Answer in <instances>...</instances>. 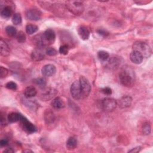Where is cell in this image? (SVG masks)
Returning <instances> with one entry per match:
<instances>
[{
  "mask_svg": "<svg viewBox=\"0 0 153 153\" xmlns=\"http://www.w3.org/2000/svg\"><path fill=\"white\" fill-rule=\"evenodd\" d=\"M119 78L121 83L124 86L131 87L134 85L135 81L134 71L130 68H124L119 74Z\"/></svg>",
  "mask_w": 153,
  "mask_h": 153,
  "instance_id": "obj_1",
  "label": "cell"
},
{
  "mask_svg": "<svg viewBox=\"0 0 153 153\" xmlns=\"http://www.w3.org/2000/svg\"><path fill=\"white\" fill-rule=\"evenodd\" d=\"M133 49L140 53L143 57H149L151 55V50L149 45L143 41H136L133 44Z\"/></svg>",
  "mask_w": 153,
  "mask_h": 153,
  "instance_id": "obj_2",
  "label": "cell"
},
{
  "mask_svg": "<svg viewBox=\"0 0 153 153\" xmlns=\"http://www.w3.org/2000/svg\"><path fill=\"white\" fill-rule=\"evenodd\" d=\"M65 5L66 8L74 15H79L84 11L83 4L79 1H68Z\"/></svg>",
  "mask_w": 153,
  "mask_h": 153,
  "instance_id": "obj_3",
  "label": "cell"
},
{
  "mask_svg": "<svg viewBox=\"0 0 153 153\" xmlns=\"http://www.w3.org/2000/svg\"><path fill=\"white\" fill-rule=\"evenodd\" d=\"M56 35L54 32L51 29H47L41 36V45L44 47L46 45L51 44L55 40Z\"/></svg>",
  "mask_w": 153,
  "mask_h": 153,
  "instance_id": "obj_4",
  "label": "cell"
},
{
  "mask_svg": "<svg viewBox=\"0 0 153 153\" xmlns=\"http://www.w3.org/2000/svg\"><path fill=\"white\" fill-rule=\"evenodd\" d=\"M79 81L81 90V99H84L89 95L91 91V85L88 79L84 76H81Z\"/></svg>",
  "mask_w": 153,
  "mask_h": 153,
  "instance_id": "obj_5",
  "label": "cell"
},
{
  "mask_svg": "<svg viewBox=\"0 0 153 153\" xmlns=\"http://www.w3.org/2000/svg\"><path fill=\"white\" fill-rule=\"evenodd\" d=\"M20 121L21 122L22 127L23 130L27 133H33L36 131V127L29 121L27 120L26 118L21 115Z\"/></svg>",
  "mask_w": 153,
  "mask_h": 153,
  "instance_id": "obj_6",
  "label": "cell"
},
{
  "mask_svg": "<svg viewBox=\"0 0 153 153\" xmlns=\"http://www.w3.org/2000/svg\"><path fill=\"white\" fill-rule=\"evenodd\" d=\"M71 94L74 99H81V90L79 80H76L72 84L71 86Z\"/></svg>",
  "mask_w": 153,
  "mask_h": 153,
  "instance_id": "obj_7",
  "label": "cell"
},
{
  "mask_svg": "<svg viewBox=\"0 0 153 153\" xmlns=\"http://www.w3.org/2000/svg\"><path fill=\"white\" fill-rule=\"evenodd\" d=\"M117 106V102L113 98H105L102 102V106L106 111H112Z\"/></svg>",
  "mask_w": 153,
  "mask_h": 153,
  "instance_id": "obj_8",
  "label": "cell"
},
{
  "mask_svg": "<svg viewBox=\"0 0 153 153\" xmlns=\"http://www.w3.org/2000/svg\"><path fill=\"white\" fill-rule=\"evenodd\" d=\"M26 16L29 20L36 21L41 18V12L35 8L29 9L26 12Z\"/></svg>",
  "mask_w": 153,
  "mask_h": 153,
  "instance_id": "obj_9",
  "label": "cell"
},
{
  "mask_svg": "<svg viewBox=\"0 0 153 153\" xmlns=\"http://www.w3.org/2000/svg\"><path fill=\"white\" fill-rule=\"evenodd\" d=\"M45 56V53L43 47H37L31 53V58L35 61L42 60Z\"/></svg>",
  "mask_w": 153,
  "mask_h": 153,
  "instance_id": "obj_10",
  "label": "cell"
},
{
  "mask_svg": "<svg viewBox=\"0 0 153 153\" xmlns=\"http://www.w3.org/2000/svg\"><path fill=\"white\" fill-rule=\"evenodd\" d=\"M56 71L54 65L48 64L44 66L41 69L42 74L45 76H50L53 75Z\"/></svg>",
  "mask_w": 153,
  "mask_h": 153,
  "instance_id": "obj_11",
  "label": "cell"
},
{
  "mask_svg": "<svg viewBox=\"0 0 153 153\" xmlns=\"http://www.w3.org/2000/svg\"><path fill=\"white\" fill-rule=\"evenodd\" d=\"M57 93V91L53 88L46 89L41 94V99L44 100H48L54 97Z\"/></svg>",
  "mask_w": 153,
  "mask_h": 153,
  "instance_id": "obj_12",
  "label": "cell"
},
{
  "mask_svg": "<svg viewBox=\"0 0 153 153\" xmlns=\"http://www.w3.org/2000/svg\"><path fill=\"white\" fill-rule=\"evenodd\" d=\"M132 102V99L129 96H125L122 97L117 103V105L120 106V108L124 109L127 108L130 106Z\"/></svg>",
  "mask_w": 153,
  "mask_h": 153,
  "instance_id": "obj_13",
  "label": "cell"
},
{
  "mask_svg": "<svg viewBox=\"0 0 153 153\" xmlns=\"http://www.w3.org/2000/svg\"><path fill=\"white\" fill-rule=\"evenodd\" d=\"M130 58L133 63L135 64H140L142 62L143 57L140 53L137 51L134 50L131 53L130 55Z\"/></svg>",
  "mask_w": 153,
  "mask_h": 153,
  "instance_id": "obj_14",
  "label": "cell"
},
{
  "mask_svg": "<svg viewBox=\"0 0 153 153\" xmlns=\"http://www.w3.org/2000/svg\"><path fill=\"white\" fill-rule=\"evenodd\" d=\"M78 33L79 37L82 40H87L90 36V30L87 27L82 25L80 26L78 29Z\"/></svg>",
  "mask_w": 153,
  "mask_h": 153,
  "instance_id": "obj_15",
  "label": "cell"
},
{
  "mask_svg": "<svg viewBox=\"0 0 153 153\" xmlns=\"http://www.w3.org/2000/svg\"><path fill=\"white\" fill-rule=\"evenodd\" d=\"M0 50L1 56H8L10 54V48L7 44L2 38L0 40Z\"/></svg>",
  "mask_w": 153,
  "mask_h": 153,
  "instance_id": "obj_16",
  "label": "cell"
},
{
  "mask_svg": "<svg viewBox=\"0 0 153 153\" xmlns=\"http://www.w3.org/2000/svg\"><path fill=\"white\" fill-rule=\"evenodd\" d=\"M51 106L56 109H62L65 107V103L64 101L59 97H55L51 102Z\"/></svg>",
  "mask_w": 153,
  "mask_h": 153,
  "instance_id": "obj_17",
  "label": "cell"
},
{
  "mask_svg": "<svg viewBox=\"0 0 153 153\" xmlns=\"http://www.w3.org/2000/svg\"><path fill=\"white\" fill-rule=\"evenodd\" d=\"M36 89L33 86L27 87L24 91V94L26 98H30L34 97L36 94Z\"/></svg>",
  "mask_w": 153,
  "mask_h": 153,
  "instance_id": "obj_18",
  "label": "cell"
},
{
  "mask_svg": "<svg viewBox=\"0 0 153 153\" xmlns=\"http://www.w3.org/2000/svg\"><path fill=\"white\" fill-rule=\"evenodd\" d=\"M54 119H55V117L53 112L51 111H50V109H46V111L44 112L45 121L47 123L49 124V123H53Z\"/></svg>",
  "mask_w": 153,
  "mask_h": 153,
  "instance_id": "obj_19",
  "label": "cell"
},
{
  "mask_svg": "<svg viewBox=\"0 0 153 153\" xmlns=\"http://www.w3.org/2000/svg\"><path fill=\"white\" fill-rule=\"evenodd\" d=\"M77 145V139L74 137H70L66 141V148L69 149H74Z\"/></svg>",
  "mask_w": 153,
  "mask_h": 153,
  "instance_id": "obj_20",
  "label": "cell"
},
{
  "mask_svg": "<svg viewBox=\"0 0 153 153\" xmlns=\"http://www.w3.org/2000/svg\"><path fill=\"white\" fill-rule=\"evenodd\" d=\"M12 14V9L10 6L4 7L1 12V16L4 19L9 18Z\"/></svg>",
  "mask_w": 153,
  "mask_h": 153,
  "instance_id": "obj_21",
  "label": "cell"
},
{
  "mask_svg": "<svg viewBox=\"0 0 153 153\" xmlns=\"http://www.w3.org/2000/svg\"><path fill=\"white\" fill-rule=\"evenodd\" d=\"M21 117V114L17 113V112H11L10 114H8V120L10 123H16L17 121H20Z\"/></svg>",
  "mask_w": 153,
  "mask_h": 153,
  "instance_id": "obj_22",
  "label": "cell"
},
{
  "mask_svg": "<svg viewBox=\"0 0 153 153\" xmlns=\"http://www.w3.org/2000/svg\"><path fill=\"white\" fill-rule=\"evenodd\" d=\"M38 30V27L33 24H28L26 26V32L29 35H32L35 33Z\"/></svg>",
  "mask_w": 153,
  "mask_h": 153,
  "instance_id": "obj_23",
  "label": "cell"
},
{
  "mask_svg": "<svg viewBox=\"0 0 153 153\" xmlns=\"http://www.w3.org/2000/svg\"><path fill=\"white\" fill-rule=\"evenodd\" d=\"M6 33L10 37H14L17 35V30L16 29L12 26H8L5 28Z\"/></svg>",
  "mask_w": 153,
  "mask_h": 153,
  "instance_id": "obj_24",
  "label": "cell"
},
{
  "mask_svg": "<svg viewBox=\"0 0 153 153\" xmlns=\"http://www.w3.org/2000/svg\"><path fill=\"white\" fill-rule=\"evenodd\" d=\"M119 62H120V61L117 57H112L109 60L108 66L110 68H117L120 63Z\"/></svg>",
  "mask_w": 153,
  "mask_h": 153,
  "instance_id": "obj_25",
  "label": "cell"
},
{
  "mask_svg": "<svg viewBox=\"0 0 153 153\" xmlns=\"http://www.w3.org/2000/svg\"><path fill=\"white\" fill-rule=\"evenodd\" d=\"M97 56L100 60H101L102 61H105L109 58V54L107 51L102 50V51H99L98 52Z\"/></svg>",
  "mask_w": 153,
  "mask_h": 153,
  "instance_id": "obj_26",
  "label": "cell"
},
{
  "mask_svg": "<svg viewBox=\"0 0 153 153\" xmlns=\"http://www.w3.org/2000/svg\"><path fill=\"white\" fill-rule=\"evenodd\" d=\"M24 104L28 108H29L30 109H32V110L36 109L37 108V106H38V104L36 103H35V102H33V101H32L30 100H25Z\"/></svg>",
  "mask_w": 153,
  "mask_h": 153,
  "instance_id": "obj_27",
  "label": "cell"
},
{
  "mask_svg": "<svg viewBox=\"0 0 153 153\" xmlns=\"http://www.w3.org/2000/svg\"><path fill=\"white\" fill-rule=\"evenodd\" d=\"M12 22L16 25H20L22 23V16L20 13H15L12 19Z\"/></svg>",
  "mask_w": 153,
  "mask_h": 153,
  "instance_id": "obj_28",
  "label": "cell"
},
{
  "mask_svg": "<svg viewBox=\"0 0 153 153\" xmlns=\"http://www.w3.org/2000/svg\"><path fill=\"white\" fill-rule=\"evenodd\" d=\"M33 82L37 85H39L40 87H44L46 85V79L44 78H38L33 80Z\"/></svg>",
  "mask_w": 153,
  "mask_h": 153,
  "instance_id": "obj_29",
  "label": "cell"
},
{
  "mask_svg": "<svg viewBox=\"0 0 153 153\" xmlns=\"http://www.w3.org/2000/svg\"><path fill=\"white\" fill-rule=\"evenodd\" d=\"M16 38H17V40L18 41V42L23 43V42H25L26 37L25 33L23 31H19L16 35Z\"/></svg>",
  "mask_w": 153,
  "mask_h": 153,
  "instance_id": "obj_30",
  "label": "cell"
},
{
  "mask_svg": "<svg viewBox=\"0 0 153 153\" xmlns=\"http://www.w3.org/2000/svg\"><path fill=\"white\" fill-rule=\"evenodd\" d=\"M69 51V46L66 44L63 45L60 47L59 48V53L62 54L66 55L68 53Z\"/></svg>",
  "mask_w": 153,
  "mask_h": 153,
  "instance_id": "obj_31",
  "label": "cell"
},
{
  "mask_svg": "<svg viewBox=\"0 0 153 153\" xmlns=\"http://www.w3.org/2000/svg\"><path fill=\"white\" fill-rule=\"evenodd\" d=\"M45 53L47 54H48V56H56L57 54V50L54 48H53V47H48L45 50Z\"/></svg>",
  "mask_w": 153,
  "mask_h": 153,
  "instance_id": "obj_32",
  "label": "cell"
},
{
  "mask_svg": "<svg viewBox=\"0 0 153 153\" xmlns=\"http://www.w3.org/2000/svg\"><path fill=\"white\" fill-rule=\"evenodd\" d=\"M142 132L144 134L148 135L151 132V126L148 123H145L142 127Z\"/></svg>",
  "mask_w": 153,
  "mask_h": 153,
  "instance_id": "obj_33",
  "label": "cell"
},
{
  "mask_svg": "<svg viewBox=\"0 0 153 153\" xmlns=\"http://www.w3.org/2000/svg\"><path fill=\"white\" fill-rule=\"evenodd\" d=\"M5 87H6L8 89L12 90H15L17 89V84H16L14 82L10 81V82H8L6 84Z\"/></svg>",
  "mask_w": 153,
  "mask_h": 153,
  "instance_id": "obj_34",
  "label": "cell"
},
{
  "mask_svg": "<svg viewBox=\"0 0 153 153\" xmlns=\"http://www.w3.org/2000/svg\"><path fill=\"white\" fill-rule=\"evenodd\" d=\"M8 71L7 70V69L1 66L0 68V77L1 78H5L7 75H8Z\"/></svg>",
  "mask_w": 153,
  "mask_h": 153,
  "instance_id": "obj_35",
  "label": "cell"
},
{
  "mask_svg": "<svg viewBox=\"0 0 153 153\" xmlns=\"http://www.w3.org/2000/svg\"><path fill=\"white\" fill-rule=\"evenodd\" d=\"M97 32L101 36H104V37H106L107 36L109 35V32L104 29H99L97 30Z\"/></svg>",
  "mask_w": 153,
  "mask_h": 153,
  "instance_id": "obj_36",
  "label": "cell"
},
{
  "mask_svg": "<svg viewBox=\"0 0 153 153\" xmlns=\"http://www.w3.org/2000/svg\"><path fill=\"white\" fill-rule=\"evenodd\" d=\"M101 91L104 94H106V95H111L112 94V90H111V88H109V87H108L102 88Z\"/></svg>",
  "mask_w": 153,
  "mask_h": 153,
  "instance_id": "obj_37",
  "label": "cell"
},
{
  "mask_svg": "<svg viewBox=\"0 0 153 153\" xmlns=\"http://www.w3.org/2000/svg\"><path fill=\"white\" fill-rule=\"evenodd\" d=\"M141 149V147L140 146H137V147H136L134 148H133L132 149L130 150L128 152H133V153H136V152H138L140 151Z\"/></svg>",
  "mask_w": 153,
  "mask_h": 153,
  "instance_id": "obj_38",
  "label": "cell"
},
{
  "mask_svg": "<svg viewBox=\"0 0 153 153\" xmlns=\"http://www.w3.org/2000/svg\"><path fill=\"white\" fill-rule=\"evenodd\" d=\"M7 145H8V140L7 139H5L1 140V141H0V145H1V147L5 146H6Z\"/></svg>",
  "mask_w": 153,
  "mask_h": 153,
  "instance_id": "obj_39",
  "label": "cell"
},
{
  "mask_svg": "<svg viewBox=\"0 0 153 153\" xmlns=\"http://www.w3.org/2000/svg\"><path fill=\"white\" fill-rule=\"evenodd\" d=\"M14 152V151L13 149V148H7L6 149H5L4 151V152H5V153H13V152Z\"/></svg>",
  "mask_w": 153,
  "mask_h": 153,
  "instance_id": "obj_40",
  "label": "cell"
}]
</instances>
